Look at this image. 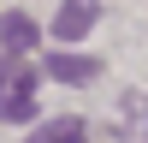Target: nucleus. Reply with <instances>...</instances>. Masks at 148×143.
Instances as JSON below:
<instances>
[{"label": "nucleus", "mask_w": 148, "mask_h": 143, "mask_svg": "<svg viewBox=\"0 0 148 143\" xmlns=\"http://www.w3.org/2000/svg\"><path fill=\"white\" fill-rule=\"evenodd\" d=\"M36 119V72H12L0 83V125H30Z\"/></svg>", "instance_id": "1"}, {"label": "nucleus", "mask_w": 148, "mask_h": 143, "mask_svg": "<svg viewBox=\"0 0 148 143\" xmlns=\"http://www.w3.org/2000/svg\"><path fill=\"white\" fill-rule=\"evenodd\" d=\"M42 72H47L53 83H95V78H101V60H89V54H65V48H53Z\"/></svg>", "instance_id": "2"}, {"label": "nucleus", "mask_w": 148, "mask_h": 143, "mask_svg": "<svg viewBox=\"0 0 148 143\" xmlns=\"http://www.w3.org/2000/svg\"><path fill=\"white\" fill-rule=\"evenodd\" d=\"M95 18H101V6H95V0H59L53 36H59V42H77V36H89V30H95Z\"/></svg>", "instance_id": "3"}, {"label": "nucleus", "mask_w": 148, "mask_h": 143, "mask_svg": "<svg viewBox=\"0 0 148 143\" xmlns=\"http://www.w3.org/2000/svg\"><path fill=\"white\" fill-rule=\"evenodd\" d=\"M36 36H42V30H36V18H30V12H0V48H6L12 60H18V54H30V48H36Z\"/></svg>", "instance_id": "4"}, {"label": "nucleus", "mask_w": 148, "mask_h": 143, "mask_svg": "<svg viewBox=\"0 0 148 143\" xmlns=\"http://www.w3.org/2000/svg\"><path fill=\"white\" fill-rule=\"evenodd\" d=\"M24 143H83V119H71V113L65 119H47V125H36Z\"/></svg>", "instance_id": "5"}, {"label": "nucleus", "mask_w": 148, "mask_h": 143, "mask_svg": "<svg viewBox=\"0 0 148 143\" xmlns=\"http://www.w3.org/2000/svg\"><path fill=\"white\" fill-rule=\"evenodd\" d=\"M125 119L136 131V143H148V95H125Z\"/></svg>", "instance_id": "6"}, {"label": "nucleus", "mask_w": 148, "mask_h": 143, "mask_svg": "<svg viewBox=\"0 0 148 143\" xmlns=\"http://www.w3.org/2000/svg\"><path fill=\"white\" fill-rule=\"evenodd\" d=\"M6 78H12V66H6V60H0V83H6Z\"/></svg>", "instance_id": "7"}]
</instances>
